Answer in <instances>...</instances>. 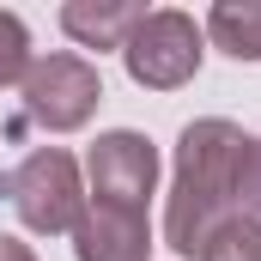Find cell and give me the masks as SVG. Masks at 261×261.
<instances>
[{
  "label": "cell",
  "instance_id": "cell-1",
  "mask_svg": "<svg viewBox=\"0 0 261 261\" xmlns=\"http://www.w3.org/2000/svg\"><path fill=\"white\" fill-rule=\"evenodd\" d=\"M249 164V134L225 116L189 122L176 140V182H170V206H164V243L176 255H200L206 237L231 219V200Z\"/></svg>",
  "mask_w": 261,
  "mask_h": 261
},
{
  "label": "cell",
  "instance_id": "cell-2",
  "mask_svg": "<svg viewBox=\"0 0 261 261\" xmlns=\"http://www.w3.org/2000/svg\"><path fill=\"white\" fill-rule=\"evenodd\" d=\"M0 195L12 200L18 219H24L31 231H43V237H61V231H73V225L85 219L79 164H73V152H61V146H43V152H31L18 170H6V176H0Z\"/></svg>",
  "mask_w": 261,
  "mask_h": 261
},
{
  "label": "cell",
  "instance_id": "cell-3",
  "mask_svg": "<svg viewBox=\"0 0 261 261\" xmlns=\"http://www.w3.org/2000/svg\"><path fill=\"white\" fill-rule=\"evenodd\" d=\"M200 43H206V37H200V24L189 12L158 6V12L140 18V31L128 37V49H122L128 79L146 85V91H176V85H189L200 73V55H206Z\"/></svg>",
  "mask_w": 261,
  "mask_h": 261
},
{
  "label": "cell",
  "instance_id": "cell-4",
  "mask_svg": "<svg viewBox=\"0 0 261 261\" xmlns=\"http://www.w3.org/2000/svg\"><path fill=\"white\" fill-rule=\"evenodd\" d=\"M97 97H103V79L79 55H43L24 73V122H37L49 134L85 128L91 110H97Z\"/></svg>",
  "mask_w": 261,
  "mask_h": 261
},
{
  "label": "cell",
  "instance_id": "cell-5",
  "mask_svg": "<svg viewBox=\"0 0 261 261\" xmlns=\"http://www.w3.org/2000/svg\"><path fill=\"white\" fill-rule=\"evenodd\" d=\"M85 170H91V189L103 206H128V213H146V200L158 189V152L152 140L134 128L97 134V146L85 152Z\"/></svg>",
  "mask_w": 261,
  "mask_h": 261
},
{
  "label": "cell",
  "instance_id": "cell-6",
  "mask_svg": "<svg viewBox=\"0 0 261 261\" xmlns=\"http://www.w3.org/2000/svg\"><path fill=\"white\" fill-rule=\"evenodd\" d=\"M73 255L79 261H146L152 255V231H146V213L128 206H85V219L73 225Z\"/></svg>",
  "mask_w": 261,
  "mask_h": 261
},
{
  "label": "cell",
  "instance_id": "cell-7",
  "mask_svg": "<svg viewBox=\"0 0 261 261\" xmlns=\"http://www.w3.org/2000/svg\"><path fill=\"white\" fill-rule=\"evenodd\" d=\"M140 18H146V6H134V0H67L61 6V31L85 49H128Z\"/></svg>",
  "mask_w": 261,
  "mask_h": 261
},
{
  "label": "cell",
  "instance_id": "cell-8",
  "mask_svg": "<svg viewBox=\"0 0 261 261\" xmlns=\"http://www.w3.org/2000/svg\"><path fill=\"white\" fill-rule=\"evenodd\" d=\"M206 37L231 61H261V0H219L206 18Z\"/></svg>",
  "mask_w": 261,
  "mask_h": 261
},
{
  "label": "cell",
  "instance_id": "cell-9",
  "mask_svg": "<svg viewBox=\"0 0 261 261\" xmlns=\"http://www.w3.org/2000/svg\"><path fill=\"white\" fill-rule=\"evenodd\" d=\"M200 261H261V219L249 213H231L213 237H206V249Z\"/></svg>",
  "mask_w": 261,
  "mask_h": 261
},
{
  "label": "cell",
  "instance_id": "cell-10",
  "mask_svg": "<svg viewBox=\"0 0 261 261\" xmlns=\"http://www.w3.org/2000/svg\"><path fill=\"white\" fill-rule=\"evenodd\" d=\"M31 73V31L18 12H0V85H24Z\"/></svg>",
  "mask_w": 261,
  "mask_h": 261
},
{
  "label": "cell",
  "instance_id": "cell-11",
  "mask_svg": "<svg viewBox=\"0 0 261 261\" xmlns=\"http://www.w3.org/2000/svg\"><path fill=\"white\" fill-rule=\"evenodd\" d=\"M237 195H243V213H249V219H261V140H249V164H243Z\"/></svg>",
  "mask_w": 261,
  "mask_h": 261
},
{
  "label": "cell",
  "instance_id": "cell-12",
  "mask_svg": "<svg viewBox=\"0 0 261 261\" xmlns=\"http://www.w3.org/2000/svg\"><path fill=\"white\" fill-rule=\"evenodd\" d=\"M0 261H37V255H31V243H18V237L0 231Z\"/></svg>",
  "mask_w": 261,
  "mask_h": 261
}]
</instances>
